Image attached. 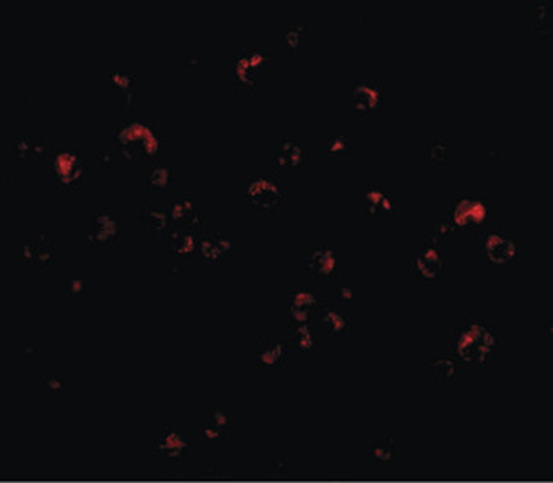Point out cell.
Listing matches in <instances>:
<instances>
[{
	"label": "cell",
	"instance_id": "cell-7",
	"mask_svg": "<svg viewBox=\"0 0 553 483\" xmlns=\"http://www.w3.org/2000/svg\"><path fill=\"white\" fill-rule=\"evenodd\" d=\"M300 269H304L305 272L319 283L334 285L340 279L342 256L338 248L334 245L318 243L302 254Z\"/></svg>",
	"mask_w": 553,
	"mask_h": 483
},
{
	"label": "cell",
	"instance_id": "cell-21",
	"mask_svg": "<svg viewBox=\"0 0 553 483\" xmlns=\"http://www.w3.org/2000/svg\"><path fill=\"white\" fill-rule=\"evenodd\" d=\"M358 203L370 217L391 218L396 213V194L383 186H368L358 193Z\"/></svg>",
	"mask_w": 553,
	"mask_h": 483
},
{
	"label": "cell",
	"instance_id": "cell-20",
	"mask_svg": "<svg viewBox=\"0 0 553 483\" xmlns=\"http://www.w3.org/2000/svg\"><path fill=\"white\" fill-rule=\"evenodd\" d=\"M171 228L173 226L167 207L150 205L144 209L138 218V231L148 241H167Z\"/></svg>",
	"mask_w": 553,
	"mask_h": 483
},
{
	"label": "cell",
	"instance_id": "cell-29",
	"mask_svg": "<svg viewBox=\"0 0 553 483\" xmlns=\"http://www.w3.org/2000/svg\"><path fill=\"white\" fill-rule=\"evenodd\" d=\"M552 4L550 2H536L531 10V29L538 37L550 38L552 35Z\"/></svg>",
	"mask_w": 553,
	"mask_h": 483
},
{
	"label": "cell",
	"instance_id": "cell-1",
	"mask_svg": "<svg viewBox=\"0 0 553 483\" xmlns=\"http://www.w3.org/2000/svg\"><path fill=\"white\" fill-rule=\"evenodd\" d=\"M453 354L468 365H485L501 347V328L489 317L472 313L451 328Z\"/></svg>",
	"mask_w": 553,
	"mask_h": 483
},
{
	"label": "cell",
	"instance_id": "cell-4",
	"mask_svg": "<svg viewBox=\"0 0 553 483\" xmlns=\"http://www.w3.org/2000/svg\"><path fill=\"white\" fill-rule=\"evenodd\" d=\"M489 194L479 190H457L451 194V222L455 231L482 230L489 211H491Z\"/></svg>",
	"mask_w": 553,
	"mask_h": 483
},
{
	"label": "cell",
	"instance_id": "cell-11",
	"mask_svg": "<svg viewBox=\"0 0 553 483\" xmlns=\"http://www.w3.org/2000/svg\"><path fill=\"white\" fill-rule=\"evenodd\" d=\"M309 160V150L298 137H275L272 144V166L280 175L298 174Z\"/></svg>",
	"mask_w": 553,
	"mask_h": 483
},
{
	"label": "cell",
	"instance_id": "cell-15",
	"mask_svg": "<svg viewBox=\"0 0 553 483\" xmlns=\"http://www.w3.org/2000/svg\"><path fill=\"white\" fill-rule=\"evenodd\" d=\"M84 239L89 243H116L122 239V222L108 207H99L89 220L84 231Z\"/></svg>",
	"mask_w": 553,
	"mask_h": 483
},
{
	"label": "cell",
	"instance_id": "cell-33",
	"mask_svg": "<svg viewBox=\"0 0 553 483\" xmlns=\"http://www.w3.org/2000/svg\"><path fill=\"white\" fill-rule=\"evenodd\" d=\"M54 288H56L57 292H61L65 298H75L84 289V281L78 272L63 273V275L57 277Z\"/></svg>",
	"mask_w": 553,
	"mask_h": 483
},
{
	"label": "cell",
	"instance_id": "cell-28",
	"mask_svg": "<svg viewBox=\"0 0 553 483\" xmlns=\"http://www.w3.org/2000/svg\"><path fill=\"white\" fill-rule=\"evenodd\" d=\"M355 141L348 135H334L326 141V158L332 163H345L353 158Z\"/></svg>",
	"mask_w": 553,
	"mask_h": 483
},
{
	"label": "cell",
	"instance_id": "cell-17",
	"mask_svg": "<svg viewBox=\"0 0 553 483\" xmlns=\"http://www.w3.org/2000/svg\"><path fill=\"white\" fill-rule=\"evenodd\" d=\"M288 317L291 322H311L317 317L318 310L323 302L313 294L310 288L304 285L291 286L286 294Z\"/></svg>",
	"mask_w": 553,
	"mask_h": 483
},
{
	"label": "cell",
	"instance_id": "cell-31",
	"mask_svg": "<svg viewBox=\"0 0 553 483\" xmlns=\"http://www.w3.org/2000/svg\"><path fill=\"white\" fill-rule=\"evenodd\" d=\"M288 340L298 353H310L315 343L311 322H291L288 330Z\"/></svg>",
	"mask_w": 553,
	"mask_h": 483
},
{
	"label": "cell",
	"instance_id": "cell-23",
	"mask_svg": "<svg viewBox=\"0 0 553 483\" xmlns=\"http://www.w3.org/2000/svg\"><path fill=\"white\" fill-rule=\"evenodd\" d=\"M13 149H14L16 158L25 161V163H40L50 154L48 143L42 137H16L14 144H13Z\"/></svg>",
	"mask_w": 553,
	"mask_h": 483
},
{
	"label": "cell",
	"instance_id": "cell-5",
	"mask_svg": "<svg viewBox=\"0 0 553 483\" xmlns=\"http://www.w3.org/2000/svg\"><path fill=\"white\" fill-rule=\"evenodd\" d=\"M116 143L122 156L131 161L152 160L162 144L154 124L125 125L119 130Z\"/></svg>",
	"mask_w": 553,
	"mask_h": 483
},
{
	"label": "cell",
	"instance_id": "cell-18",
	"mask_svg": "<svg viewBox=\"0 0 553 483\" xmlns=\"http://www.w3.org/2000/svg\"><path fill=\"white\" fill-rule=\"evenodd\" d=\"M84 160L76 150L59 152L52 161V180L61 188H73L81 184Z\"/></svg>",
	"mask_w": 553,
	"mask_h": 483
},
{
	"label": "cell",
	"instance_id": "cell-10",
	"mask_svg": "<svg viewBox=\"0 0 553 483\" xmlns=\"http://www.w3.org/2000/svg\"><path fill=\"white\" fill-rule=\"evenodd\" d=\"M315 321L319 327H323L326 335L332 340H343L353 334L355 326V313L353 307L338 304V302H326L321 304L318 310Z\"/></svg>",
	"mask_w": 553,
	"mask_h": 483
},
{
	"label": "cell",
	"instance_id": "cell-19",
	"mask_svg": "<svg viewBox=\"0 0 553 483\" xmlns=\"http://www.w3.org/2000/svg\"><path fill=\"white\" fill-rule=\"evenodd\" d=\"M167 209L175 230H203V211L190 194L182 193Z\"/></svg>",
	"mask_w": 553,
	"mask_h": 483
},
{
	"label": "cell",
	"instance_id": "cell-8",
	"mask_svg": "<svg viewBox=\"0 0 553 483\" xmlns=\"http://www.w3.org/2000/svg\"><path fill=\"white\" fill-rule=\"evenodd\" d=\"M245 201L252 211L271 217L285 204V188L274 177H253L245 188Z\"/></svg>",
	"mask_w": 553,
	"mask_h": 483
},
{
	"label": "cell",
	"instance_id": "cell-2",
	"mask_svg": "<svg viewBox=\"0 0 553 483\" xmlns=\"http://www.w3.org/2000/svg\"><path fill=\"white\" fill-rule=\"evenodd\" d=\"M449 241L436 234L435 231H425L421 247L408 262L411 272L424 283H432L442 277L448 266Z\"/></svg>",
	"mask_w": 553,
	"mask_h": 483
},
{
	"label": "cell",
	"instance_id": "cell-32",
	"mask_svg": "<svg viewBox=\"0 0 553 483\" xmlns=\"http://www.w3.org/2000/svg\"><path fill=\"white\" fill-rule=\"evenodd\" d=\"M311 37V19H305L302 23H298L296 25L290 27L285 32V43L288 46V50L296 51L302 48V44L305 42H309V38Z\"/></svg>",
	"mask_w": 553,
	"mask_h": 483
},
{
	"label": "cell",
	"instance_id": "cell-30",
	"mask_svg": "<svg viewBox=\"0 0 553 483\" xmlns=\"http://www.w3.org/2000/svg\"><path fill=\"white\" fill-rule=\"evenodd\" d=\"M258 359L264 366L281 365L286 359V343L279 338L262 340L258 347Z\"/></svg>",
	"mask_w": 553,
	"mask_h": 483
},
{
	"label": "cell",
	"instance_id": "cell-24",
	"mask_svg": "<svg viewBox=\"0 0 553 483\" xmlns=\"http://www.w3.org/2000/svg\"><path fill=\"white\" fill-rule=\"evenodd\" d=\"M425 366L440 381H455L462 376L461 360L454 354H430Z\"/></svg>",
	"mask_w": 553,
	"mask_h": 483
},
{
	"label": "cell",
	"instance_id": "cell-9",
	"mask_svg": "<svg viewBox=\"0 0 553 483\" xmlns=\"http://www.w3.org/2000/svg\"><path fill=\"white\" fill-rule=\"evenodd\" d=\"M150 450L154 459L162 461H186L190 457L192 442L175 425H163L154 433Z\"/></svg>",
	"mask_w": 553,
	"mask_h": 483
},
{
	"label": "cell",
	"instance_id": "cell-22",
	"mask_svg": "<svg viewBox=\"0 0 553 483\" xmlns=\"http://www.w3.org/2000/svg\"><path fill=\"white\" fill-rule=\"evenodd\" d=\"M108 86L112 97L118 99L120 105L129 108L133 105L137 95V71L129 67H116L110 73Z\"/></svg>",
	"mask_w": 553,
	"mask_h": 483
},
{
	"label": "cell",
	"instance_id": "cell-3",
	"mask_svg": "<svg viewBox=\"0 0 553 483\" xmlns=\"http://www.w3.org/2000/svg\"><path fill=\"white\" fill-rule=\"evenodd\" d=\"M272 57L258 44H247L231 61V86L237 92L252 93L260 87V80L271 67Z\"/></svg>",
	"mask_w": 553,
	"mask_h": 483
},
{
	"label": "cell",
	"instance_id": "cell-6",
	"mask_svg": "<svg viewBox=\"0 0 553 483\" xmlns=\"http://www.w3.org/2000/svg\"><path fill=\"white\" fill-rule=\"evenodd\" d=\"M517 237L508 231H487L478 239V254L491 270L504 272L517 260Z\"/></svg>",
	"mask_w": 553,
	"mask_h": 483
},
{
	"label": "cell",
	"instance_id": "cell-27",
	"mask_svg": "<svg viewBox=\"0 0 553 483\" xmlns=\"http://www.w3.org/2000/svg\"><path fill=\"white\" fill-rule=\"evenodd\" d=\"M176 180H177V169L175 165L162 161L152 167L148 184L154 192L168 193L175 188Z\"/></svg>",
	"mask_w": 553,
	"mask_h": 483
},
{
	"label": "cell",
	"instance_id": "cell-16",
	"mask_svg": "<svg viewBox=\"0 0 553 483\" xmlns=\"http://www.w3.org/2000/svg\"><path fill=\"white\" fill-rule=\"evenodd\" d=\"M54 253H56L54 239L43 231L31 237L29 241H25L18 248V256L23 260L25 266L37 269V270L48 269L54 260Z\"/></svg>",
	"mask_w": 553,
	"mask_h": 483
},
{
	"label": "cell",
	"instance_id": "cell-26",
	"mask_svg": "<svg viewBox=\"0 0 553 483\" xmlns=\"http://www.w3.org/2000/svg\"><path fill=\"white\" fill-rule=\"evenodd\" d=\"M453 146L448 137H425L421 146V156L423 160L429 165H444L451 160Z\"/></svg>",
	"mask_w": 553,
	"mask_h": 483
},
{
	"label": "cell",
	"instance_id": "cell-25",
	"mask_svg": "<svg viewBox=\"0 0 553 483\" xmlns=\"http://www.w3.org/2000/svg\"><path fill=\"white\" fill-rule=\"evenodd\" d=\"M367 459L379 468H391L397 461V442L389 434L379 436L368 447Z\"/></svg>",
	"mask_w": 553,
	"mask_h": 483
},
{
	"label": "cell",
	"instance_id": "cell-12",
	"mask_svg": "<svg viewBox=\"0 0 553 483\" xmlns=\"http://www.w3.org/2000/svg\"><path fill=\"white\" fill-rule=\"evenodd\" d=\"M233 425L234 423L230 409H207L199 421L201 440L207 447H226L233 438Z\"/></svg>",
	"mask_w": 553,
	"mask_h": 483
},
{
	"label": "cell",
	"instance_id": "cell-13",
	"mask_svg": "<svg viewBox=\"0 0 553 483\" xmlns=\"http://www.w3.org/2000/svg\"><path fill=\"white\" fill-rule=\"evenodd\" d=\"M234 251V242L224 231H207L203 232L198 245L199 260L207 270H217L230 260Z\"/></svg>",
	"mask_w": 553,
	"mask_h": 483
},
{
	"label": "cell",
	"instance_id": "cell-14",
	"mask_svg": "<svg viewBox=\"0 0 553 483\" xmlns=\"http://www.w3.org/2000/svg\"><path fill=\"white\" fill-rule=\"evenodd\" d=\"M385 108V92L379 80H362L353 89V112L356 118H375Z\"/></svg>",
	"mask_w": 553,
	"mask_h": 483
}]
</instances>
